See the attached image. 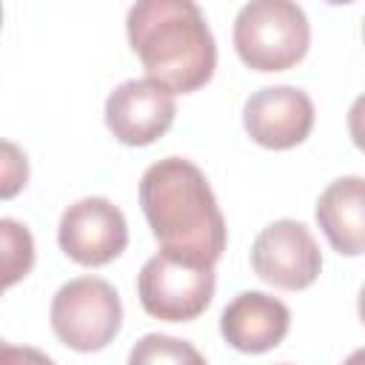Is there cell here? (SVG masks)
<instances>
[{
    "mask_svg": "<svg viewBox=\"0 0 365 365\" xmlns=\"http://www.w3.org/2000/svg\"><path fill=\"white\" fill-rule=\"evenodd\" d=\"M242 125L257 145L285 151L305 143L311 134L314 103L297 86H265L245 100Z\"/></svg>",
    "mask_w": 365,
    "mask_h": 365,
    "instance_id": "9",
    "label": "cell"
},
{
    "mask_svg": "<svg viewBox=\"0 0 365 365\" xmlns=\"http://www.w3.org/2000/svg\"><path fill=\"white\" fill-rule=\"evenodd\" d=\"M348 134L354 145L365 154V94H359L348 108Z\"/></svg>",
    "mask_w": 365,
    "mask_h": 365,
    "instance_id": "16",
    "label": "cell"
},
{
    "mask_svg": "<svg viewBox=\"0 0 365 365\" xmlns=\"http://www.w3.org/2000/svg\"><path fill=\"white\" fill-rule=\"evenodd\" d=\"M0 240H3V285L11 288L34 265V240L29 228L11 217L0 220Z\"/></svg>",
    "mask_w": 365,
    "mask_h": 365,
    "instance_id": "13",
    "label": "cell"
},
{
    "mask_svg": "<svg viewBox=\"0 0 365 365\" xmlns=\"http://www.w3.org/2000/svg\"><path fill=\"white\" fill-rule=\"evenodd\" d=\"M362 40H365V20H362Z\"/></svg>",
    "mask_w": 365,
    "mask_h": 365,
    "instance_id": "19",
    "label": "cell"
},
{
    "mask_svg": "<svg viewBox=\"0 0 365 365\" xmlns=\"http://www.w3.org/2000/svg\"><path fill=\"white\" fill-rule=\"evenodd\" d=\"M125 34L145 74L174 94L202 88L217 68V43L202 9L191 0H140L128 9Z\"/></svg>",
    "mask_w": 365,
    "mask_h": 365,
    "instance_id": "2",
    "label": "cell"
},
{
    "mask_svg": "<svg viewBox=\"0 0 365 365\" xmlns=\"http://www.w3.org/2000/svg\"><path fill=\"white\" fill-rule=\"evenodd\" d=\"M342 365H365V348H356L354 354H348Z\"/></svg>",
    "mask_w": 365,
    "mask_h": 365,
    "instance_id": "17",
    "label": "cell"
},
{
    "mask_svg": "<svg viewBox=\"0 0 365 365\" xmlns=\"http://www.w3.org/2000/svg\"><path fill=\"white\" fill-rule=\"evenodd\" d=\"M128 365H208L205 356L185 339L168 334H145L134 342Z\"/></svg>",
    "mask_w": 365,
    "mask_h": 365,
    "instance_id": "12",
    "label": "cell"
},
{
    "mask_svg": "<svg viewBox=\"0 0 365 365\" xmlns=\"http://www.w3.org/2000/svg\"><path fill=\"white\" fill-rule=\"evenodd\" d=\"M29 180V163L26 154L14 145V143H3V182H0V194L9 200L14 197Z\"/></svg>",
    "mask_w": 365,
    "mask_h": 365,
    "instance_id": "14",
    "label": "cell"
},
{
    "mask_svg": "<svg viewBox=\"0 0 365 365\" xmlns=\"http://www.w3.org/2000/svg\"><path fill=\"white\" fill-rule=\"evenodd\" d=\"M140 205L163 254L217 265L228 231L205 174L191 160L165 157L148 165L140 180Z\"/></svg>",
    "mask_w": 365,
    "mask_h": 365,
    "instance_id": "1",
    "label": "cell"
},
{
    "mask_svg": "<svg viewBox=\"0 0 365 365\" xmlns=\"http://www.w3.org/2000/svg\"><path fill=\"white\" fill-rule=\"evenodd\" d=\"M325 240L342 257L365 254V177H339L317 200L314 211Z\"/></svg>",
    "mask_w": 365,
    "mask_h": 365,
    "instance_id": "11",
    "label": "cell"
},
{
    "mask_svg": "<svg viewBox=\"0 0 365 365\" xmlns=\"http://www.w3.org/2000/svg\"><path fill=\"white\" fill-rule=\"evenodd\" d=\"M291 328V311L282 299L262 291L237 294L220 317L222 339L242 354H265L277 348Z\"/></svg>",
    "mask_w": 365,
    "mask_h": 365,
    "instance_id": "10",
    "label": "cell"
},
{
    "mask_svg": "<svg viewBox=\"0 0 365 365\" xmlns=\"http://www.w3.org/2000/svg\"><path fill=\"white\" fill-rule=\"evenodd\" d=\"M54 336L80 354L103 351L123 325V302L111 282L77 277L57 288L48 308Z\"/></svg>",
    "mask_w": 365,
    "mask_h": 365,
    "instance_id": "4",
    "label": "cell"
},
{
    "mask_svg": "<svg viewBox=\"0 0 365 365\" xmlns=\"http://www.w3.org/2000/svg\"><path fill=\"white\" fill-rule=\"evenodd\" d=\"M214 265H194L171 254H154L137 277V297L145 314L163 322L197 319L214 297Z\"/></svg>",
    "mask_w": 365,
    "mask_h": 365,
    "instance_id": "5",
    "label": "cell"
},
{
    "mask_svg": "<svg viewBox=\"0 0 365 365\" xmlns=\"http://www.w3.org/2000/svg\"><path fill=\"white\" fill-rule=\"evenodd\" d=\"M177 117L174 91L163 83L143 77L120 83L106 100V125L123 145L157 143Z\"/></svg>",
    "mask_w": 365,
    "mask_h": 365,
    "instance_id": "8",
    "label": "cell"
},
{
    "mask_svg": "<svg viewBox=\"0 0 365 365\" xmlns=\"http://www.w3.org/2000/svg\"><path fill=\"white\" fill-rule=\"evenodd\" d=\"M57 242L77 265L100 268L117 259L128 245V222L106 197H83L71 202L57 225Z\"/></svg>",
    "mask_w": 365,
    "mask_h": 365,
    "instance_id": "6",
    "label": "cell"
},
{
    "mask_svg": "<svg viewBox=\"0 0 365 365\" xmlns=\"http://www.w3.org/2000/svg\"><path fill=\"white\" fill-rule=\"evenodd\" d=\"M311 46L305 11L291 0H251L237 11L234 48L254 71H288Z\"/></svg>",
    "mask_w": 365,
    "mask_h": 365,
    "instance_id": "3",
    "label": "cell"
},
{
    "mask_svg": "<svg viewBox=\"0 0 365 365\" xmlns=\"http://www.w3.org/2000/svg\"><path fill=\"white\" fill-rule=\"evenodd\" d=\"M254 274L277 288L302 291L314 285L322 268V254L314 234L297 220H274L251 245Z\"/></svg>",
    "mask_w": 365,
    "mask_h": 365,
    "instance_id": "7",
    "label": "cell"
},
{
    "mask_svg": "<svg viewBox=\"0 0 365 365\" xmlns=\"http://www.w3.org/2000/svg\"><path fill=\"white\" fill-rule=\"evenodd\" d=\"M3 365H54V362H51V356H46L37 348L3 342Z\"/></svg>",
    "mask_w": 365,
    "mask_h": 365,
    "instance_id": "15",
    "label": "cell"
},
{
    "mask_svg": "<svg viewBox=\"0 0 365 365\" xmlns=\"http://www.w3.org/2000/svg\"><path fill=\"white\" fill-rule=\"evenodd\" d=\"M356 311H359V319L365 322V285L359 288V299H356Z\"/></svg>",
    "mask_w": 365,
    "mask_h": 365,
    "instance_id": "18",
    "label": "cell"
}]
</instances>
